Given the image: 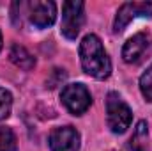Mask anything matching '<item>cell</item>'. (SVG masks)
<instances>
[{
    "mask_svg": "<svg viewBox=\"0 0 152 151\" xmlns=\"http://www.w3.org/2000/svg\"><path fill=\"white\" fill-rule=\"evenodd\" d=\"M9 57H11V61H12L18 68H21V70H25V71H30V70H34V66H36L34 55H32L25 46H21V44H18V43H14V44L11 46Z\"/></svg>",
    "mask_w": 152,
    "mask_h": 151,
    "instance_id": "9c48e42d",
    "label": "cell"
},
{
    "mask_svg": "<svg viewBox=\"0 0 152 151\" xmlns=\"http://www.w3.org/2000/svg\"><path fill=\"white\" fill-rule=\"evenodd\" d=\"M16 135L11 128L0 126V151H16Z\"/></svg>",
    "mask_w": 152,
    "mask_h": 151,
    "instance_id": "8fae6325",
    "label": "cell"
},
{
    "mask_svg": "<svg viewBox=\"0 0 152 151\" xmlns=\"http://www.w3.org/2000/svg\"><path fill=\"white\" fill-rule=\"evenodd\" d=\"M85 4L80 0H67L62 5V25L60 30L67 39H76L83 21H85V14H83Z\"/></svg>",
    "mask_w": 152,
    "mask_h": 151,
    "instance_id": "3957f363",
    "label": "cell"
},
{
    "mask_svg": "<svg viewBox=\"0 0 152 151\" xmlns=\"http://www.w3.org/2000/svg\"><path fill=\"white\" fill-rule=\"evenodd\" d=\"M147 139H149L147 123L145 121H140L136 124V130H134L133 137L124 146V151H147Z\"/></svg>",
    "mask_w": 152,
    "mask_h": 151,
    "instance_id": "30bf717a",
    "label": "cell"
},
{
    "mask_svg": "<svg viewBox=\"0 0 152 151\" xmlns=\"http://www.w3.org/2000/svg\"><path fill=\"white\" fill-rule=\"evenodd\" d=\"M106 117H108V128L113 133H124L133 121V112L129 105L118 96V93L112 91L106 96Z\"/></svg>",
    "mask_w": 152,
    "mask_h": 151,
    "instance_id": "7a4b0ae2",
    "label": "cell"
},
{
    "mask_svg": "<svg viewBox=\"0 0 152 151\" xmlns=\"http://www.w3.org/2000/svg\"><path fill=\"white\" fill-rule=\"evenodd\" d=\"M80 61L85 73L97 80H104L112 75V61L96 34H87L80 43Z\"/></svg>",
    "mask_w": 152,
    "mask_h": 151,
    "instance_id": "6da1fadb",
    "label": "cell"
},
{
    "mask_svg": "<svg viewBox=\"0 0 152 151\" xmlns=\"http://www.w3.org/2000/svg\"><path fill=\"white\" fill-rule=\"evenodd\" d=\"M28 18L37 29H46L55 23L57 18V5L51 0H34L27 4Z\"/></svg>",
    "mask_w": 152,
    "mask_h": 151,
    "instance_id": "8992f818",
    "label": "cell"
},
{
    "mask_svg": "<svg viewBox=\"0 0 152 151\" xmlns=\"http://www.w3.org/2000/svg\"><path fill=\"white\" fill-rule=\"evenodd\" d=\"M11 109H12V96H11L9 91L0 87V121L9 117Z\"/></svg>",
    "mask_w": 152,
    "mask_h": 151,
    "instance_id": "4fadbf2b",
    "label": "cell"
},
{
    "mask_svg": "<svg viewBox=\"0 0 152 151\" xmlns=\"http://www.w3.org/2000/svg\"><path fill=\"white\" fill-rule=\"evenodd\" d=\"M140 91L143 98L152 103V64L147 68V71L140 76Z\"/></svg>",
    "mask_w": 152,
    "mask_h": 151,
    "instance_id": "7c38bea8",
    "label": "cell"
},
{
    "mask_svg": "<svg viewBox=\"0 0 152 151\" xmlns=\"http://www.w3.org/2000/svg\"><path fill=\"white\" fill-rule=\"evenodd\" d=\"M50 150L51 151H78L80 150V133L73 126H58L50 133Z\"/></svg>",
    "mask_w": 152,
    "mask_h": 151,
    "instance_id": "52a82bcc",
    "label": "cell"
},
{
    "mask_svg": "<svg viewBox=\"0 0 152 151\" xmlns=\"http://www.w3.org/2000/svg\"><path fill=\"white\" fill-rule=\"evenodd\" d=\"M147 48H149V36L143 34V32L134 34L133 38H129L126 41V44L122 48V59L127 64H136L143 57Z\"/></svg>",
    "mask_w": 152,
    "mask_h": 151,
    "instance_id": "ba28073f",
    "label": "cell"
},
{
    "mask_svg": "<svg viewBox=\"0 0 152 151\" xmlns=\"http://www.w3.org/2000/svg\"><path fill=\"white\" fill-rule=\"evenodd\" d=\"M0 50H2V32H0Z\"/></svg>",
    "mask_w": 152,
    "mask_h": 151,
    "instance_id": "5bb4252c",
    "label": "cell"
},
{
    "mask_svg": "<svg viewBox=\"0 0 152 151\" xmlns=\"http://www.w3.org/2000/svg\"><path fill=\"white\" fill-rule=\"evenodd\" d=\"M60 100L66 109L75 115L87 112L92 103V96L83 84H67L60 93Z\"/></svg>",
    "mask_w": 152,
    "mask_h": 151,
    "instance_id": "277c9868",
    "label": "cell"
},
{
    "mask_svg": "<svg viewBox=\"0 0 152 151\" xmlns=\"http://www.w3.org/2000/svg\"><path fill=\"white\" fill-rule=\"evenodd\" d=\"M134 18H152V2H126L118 7L113 21V30L122 32Z\"/></svg>",
    "mask_w": 152,
    "mask_h": 151,
    "instance_id": "5b68a950",
    "label": "cell"
}]
</instances>
